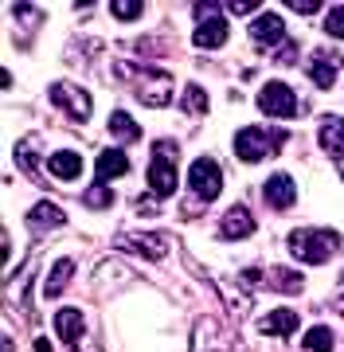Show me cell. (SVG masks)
<instances>
[{
	"label": "cell",
	"mask_w": 344,
	"mask_h": 352,
	"mask_svg": "<svg viewBox=\"0 0 344 352\" xmlns=\"http://www.w3.org/2000/svg\"><path fill=\"white\" fill-rule=\"evenodd\" d=\"M336 251H341V235L329 231V227H297L290 235V254L297 263L321 266V263H329Z\"/></svg>",
	"instance_id": "obj_1"
},
{
	"label": "cell",
	"mask_w": 344,
	"mask_h": 352,
	"mask_svg": "<svg viewBox=\"0 0 344 352\" xmlns=\"http://www.w3.org/2000/svg\"><path fill=\"white\" fill-rule=\"evenodd\" d=\"M282 141H286V133H282V129L246 126V129H239V133H235V157H239L242 164H258V161H266V157L278 149Z\"/></svg>",
	"instance_id": "obj_2"
},
{
	"label": "cell",
	"mask_w": 344,
	"mask_h": 352,
	"mask_svg": "<svg viewBox=\"0 0 344 352\" xmlns=\"http://www.w3.org/2000/svg\"><path fill=\"white\" fill-rule=\"evenodd\" d=\"M149 192L153 196H172L176 192V145L172 141H157L153 157H149Z\"/></svg>",
	"instance_id": "obj_3"
},
{
	"label": "cell",
	"mask_w": 344,
	"mask_h": 352,
	"mask_svg": "<svg viewBox=\"0 0 344 352\" xmlns=\"http://www.w3.org/2000/svg\"><path fill=\"white\" fill-rule=\"evenodd\" d=\"M188 184L200 200H216L223 192V168L216 164V157H196L188 168Z\"/></svg>",
	"instance_id": "obj_4"
},
{
	"label": "cell",
	"mask_w": 344,
	"mask_h": 352,
	"mask_svg": "<svg viewBox=\"0 0 344 352\" xmlns=\"http://www.w3.org/2000/svg\"><path fill=\"white\" fill-rule=\"evenodd\" d=\"M51 102L71 118V122H87L90 110H94L90 94L82 87H75V82H59V87H51Z\"/></svg>",
	"instance_id": "obj_5"
},
{
	"label": "cell",
	"mask_w": 344,
	"mask_h": 352,
	"mask_svg": "<svg viewBox=\"0 0 344 352\" xmlns=\"http://www.w3.org/2000/svg\"><path fill=\"white\" fill-rule=\"evenodd\" d=\"M258 110L270 113V118H293L297 113V98L286 82H266L258 90Z\"/></svg>",
	"instance_id": "obj_6"
},
{
	"label": "cell",
	"mask_w": 344,
	"mask_h": 352,
	"mask_svg": "<svg viewBox=\"0 0 344 352\" xmlns=\"http://www.w3.org/2000/svg\"><path fill=\"white\" fill-rule=\"evenodd\" d=\"M137 98L145 102V106H153V110H161V106H168L172 102V75L168 71H145L137 82Z\"/></svg>",
	"instance_id": "obj_7"
},
{
	"label": "cell",
	"mask_w": 344,
	"mask_h": 352,
	"mask_svg": "<svg viewBox=\"0 0 344 352\" xmlns=\"http://www.w3.org/2000/svg\"><path fill=\"white\" fill-rule=\"evenodd\" d=\"M117 247L122 251H133V254H141V258H165V251H168V239L165 235H149V231H129V235H122L117 239Z\"/></svg>",
	"instance_id": "obj_8"
},
{
	"label": "cell",
	"mask_w": 344,
	"mask_h": 352,
	"mask_svg": "<svg viewBox=\"0 0 344 352\" xmlns=\"http://www.w3.org/2000/svg\"><path fill=\"white\" fill-rule=\"evenodd\" d=\"M336 71H341V55H336V51H329V47L313 51V59H309V78H313V87H317V90H332Z\"/></svg>",
	"instance_id": "obj_9"
},
{
	"label": "cell",
	"mask_w": 344,
	"mask_h": 352,
	"mask_svg": "<svg viewBox=\"0 0 344 352\" xmlns=\"http://www.w3.org/2000/svg\"><path fill=\"white\" fill-rule=\"evenodd\" d=\"M262 200L274 208V212H286V208H293V200H297V188H293V180L286 173H274L262 184Z\"/></svg>",
	"instance_id": "obj_10"
},
{
	"label": "cell",
	"mask_w": 344,
	"mask_h": 352,
	"mask_svg": "<svg viewBox=\"0 0 344 352\" xmlns=\"http://www.w3.org/2000/svg\"><path fill=\"white\" fill-rule=\"evenodd\" d=\"M251 39H255L258 47H278V43H286V24H282L278 12H262L251 24Z\"/></svg>",
	"instance_id": "obj_11"
},
{
	"label": "cell",
	"mask_w": 344,
	"mask_h": 352,
	"mask_svg": "<svg viewBox=\"0 0 344 352\" xmlns=\"http://www.w3.org/2000/svg\"><path fill=\"white\" fill-rule=\"evenodd\" d=\"M192 43L196 47H223L227 43V24H223V16H207V20H200L196 24V32H192Z\"/></svg>",
	"instance_id": "obj_12"
},
{
	"label": "cell",
	"mask_w": 344,
	"mask_h": 352,
	"mask_svg": "<svg viewBox=\"0 0 344 352\" xmlns=\"http://www.w3.org/2000/svg\"><path fill=\"white\" fill-rule=\"evenodd\" d=\"M82 329H87L82 309H59V314H55V333H59V340H63V344H71V349H75L78 340H82Z\"/></svg>",
	"instance_id": "obj_13"
},
{
	"label": "cell",
	"mask_w": 344,
	"mask_h": 352,
	"mask_svg": "<svg viewBox=\"0 0 344 352\" xmlns=\"http://www.w3.org/2000/svg\"><path fill=\"white\" fill-rule=\"evenodd\" d=\"M317 141H321V149L332 153L336 161H344V122L341 118H321V129H317Z\"/></svg>",
	"instance_id": "obj_14"
},
{
	"label": "cell",
	"mask_w": 344,
	"mask_h": 352,
	"mask_svg": "<svg viewBox=\"0 0 344 352\" xmlns=\"http://www.w3.org/2000/svg\"><path fill=\"white\" fill-rule=\"evenodd\" d=\"M255 231V215L246 212V208H231L223 219H219V235L223 239H246Z\"/></svg>",
	"instance_id": "obj_15"
},
{
	"label": "cell",
	"mask_w": 344,
	"mask_h": 352,
	"mask_svg": "<svg viewBox=\"0 0 344 352\" xmlns=\"http://www.w3.org/2000/svg\"><path fill=\"white\" fill-rule=\"evenodd\" d=\"M126 173H129V157H126L122 149H102V153H98V164H94L98 184L114 180V176H126Z\"/></svg>",
	"instance_id": "obj_16"
},
{
	"label": "cell",
	"mask_w": 344,
	"mask_h": 352,
	"mask_svg": "<svg viewBox=\"0 0 344 352\" xmlns=\"http://www.w3.org/2000/svg\"><path fill=\"white\" fill-rule=\"evenodd\" d=\"M297 325H301V321H297L293 309H274V314H266L262 321H258V329H262L266 337H293Z\"/></svg>",
	"instance_id": "obj_17"
},
{
	"label": "cell",
	"mask_w": 344,
	"mask_h": 352,
	"mask_svg": "<svg viewBox=\"0 0 344 352\" xmlns=\"http://www.w3.org/2000/svg\"><path fill=\"white\" fill-rule=\"evenodd\" d=\"M63 223V208L59 204H51V200H39L32 212H27V227L32 231H51V227H59Z\"/></svg>",
	"instance_id": "obj_18"
},
{
	"label": "cell",
	"mask_w": 344,
	"mask_h": 352,
	"mask_svg": "<svg viewBox=\"0 0 344 352\" xmlns=\"http://www.w3.org/2000/svg\"><path fill=\"white\" fill-rule=\"evenodd\" d=\"M47 168H51V176H59V180H78V176H82V157H78V153H71V149L51 153Z\"/></svg>",
	"instance_id": "obj_19"
},
{
	"label": "cell",
	"mask_w": 344,
	"mask_h": 352,
	"mask_svg": "<svg viewBox=\"0 0 344 352\" xmlns=\"http://www.w3.org/2000/svg\"><path fill=\"white\" fill-rule=\"evenodd\" d=\"M71 274H75V263H71V258H59V263L51 266L47 282H43V294H47V298H59L67 289V282H71Z\"/></svg>",
	"instance_id": "obj_20"
},
{
	"label": "cell",
	"mask_w": 344,
	"mask_h": 352,
	"mask_svg": "<svg viewBox=\"0 0 344 352\" xmlns=\"http://www.w3.org/2000/svg\"><path fill=\"white\" fill-rule=\"evenodd\" d=\"M110 133H114L117 141H126V145H133V141L141 138L137 122H133V118H129L126 110H114V113H110Z\"/></svg>",
	"instance_id": "obj_21"
},
{
	"label": "cell",
	"mask_w": 344,
	"mask_h": 352,
	"mask_svg": "<svg viewBox=\"0 0 344 352\" xmlns=\"http://www.w3.org/2000/svg\"><path fill=\"white\" fill-rule=\"evenodd\" d=\"M270 286L282 289V294H301V289H306V282H301V274H297V270H286V266H278V270L270 274Z\"/></svg>",
	"instance_id": "obj_22"
},
{
	"label": "cell",
	"mask_w": 344,
	"mask_h": 352,
	"mask_svg": "<svg viewBox=\"0 0 344 352\" xmlns=\"http://www.w3.org/2000/svg\"><path fill=\"white\" fill-rule=\"evenodd\" d=\"M184 110H188L192 118L207 113V90H204V87H196V82H188V87H184Z\"/></svg>",
	"instance_id": "obj_23"
},
{
	"label": "cell",
	"mask_w": 344,
	"mask_h": 352,
	"mask_svg": "<svg viewBox=\"0 0 344 352\" xmlns=\"http://www.w3.org/2000/svg\"><path fill=\"white\" fill-rule=\"evenodd\" d=\"M332 340H336V337H332V329L313 325V329L306 333V349H309V352H332Z\"/></svg>",
	"instance_id": "obj_24"
},
{
	"label": "cell",
	"mask_w": 344,
	"mask_h": 352,
	"mask_svg": "<svg viewBox=\"0 0 344 352\" xmlns=\"http://www.w3.org/2000/svg\"><path fill=\"white\" fill-rule=\"evenodd\" d=\"M110 12H114L117 20H137V16L145 12V4H141V0H114Z\"/></svg>",
	"instance_id": "obj_25"
},
{
	"label": "cell",
	"mask_w": 344,
	"mask_h": 352,
	"mask_svg": "<svg viewBox=\"0 0 344 352\" xmlns=\"http://www.w3.org/2000/svg\"><path fill=\"white\" fill-rule=\"evenodd\" d=\"M82 200H87V208H110L114 204V192L106 188V184H94V188H87Z\"/></svg>",
	"instance_id": "obj_26"
},
{
	"label": "cell",
	"mask_w": 344,
	"mask_h": 352,
	"mask_svg": "<svg viewBox=\"0 0 344 352\" xmlns=\"http://www.w3.org/2000/svg\"><path fill=\"white\" fill-rule=\"evenodd\" d=\"M325 32L336 39H344V4H332L329 16H325Z\"/></svg>",
	"instance_id": "obj_27"
},
{
	"label": "cell",
	"mask_w": 344,
	"mask_h": 352,
	"mask_svg": "<svg viewBox=\"0 0 344 352\" xmlns=\"http://www.w3.org/2000/svg\"><path fill=\"white\" fill-rule=\"evenodd\" d=\"M255 8H258V0H231V4H223V12H235V16H246Z\"/></svg>",
	"instance_id": "obj_28"
},
{
	"label": "cell",
	"mask_w": 344,
	"mask_h": 352,
	"mask_svg": "<svg viewBox=\"0 0 344 352\" xmlns=\"http://www.w3.org/2000/svg\"><path fill=\"white\" fill-rule=\"evenodd\" d=\"M286 8H293V12H301V16H313L321 4L317 0H286Z\"/></svg>",
	"instance_id": "obj_29"
},
{
	"label": "cell",
	"mask_w": 344,
	"mask_h": 352,
	"mask_svg": "<svg viewBox=\"0 0 344 352\" xmlns=\"http://www.w3.org/2000/svg\"><path fill=\"white\" fill-rule=\"evenodd\" d=\"M16 161H20V168H27V173L36 168V157H32V149H27V145H20V153H16Z\"/></svg>",
	"instance_id": "obj_30"
},
{
	"label": "cell",
	"mask_w": 344,
	"mask_h": 352,
	"mask_svg": "<svg viewBox=\"0 0 344 352\" xmlns=\"http://www.w3.org/2000/svg\"><path fill=\"white\" fill-rule=\"evenodd\" d=\"M258 278H262V270H242V278H239V282H242L246 289H255V286H258Z\"/></svg>",
	"instance_id": "obj_31"
},
{
	"label": "cell",
	"mask_w": 344,
	"mask_h": 352,
	"mask_svg": "<svg viewBox=\"0 0 344 352\" xmlns=\"http://www.w3.org/2000/svg\"><path fill=\"white\" fill-rule=\"evenodd\" d=\"M36 352H51V344L47 340H36Z\"/></svg>",
	"instance_id": "obj_32"
},
{
	"label": "cell",
	"mask_w": 344,
	"mask_h": 352,
	"mask_svg": "<svg viewBox=\"0 0 344 352\" xmlns=\"http://www.w3.org/2000/svg\"><path fill=\"white\" fill-rule=\"evenodd\" d=\"M341 282H344V274H341Z\"/></svg>",
	"instance_id": "obj_33"
},
{
	"label": "cell",
	"mask_w": 344,
	"mask_h": 352,
	"mask_svg": "<svg viewBox=\"0 0 344 352\" xmlns=\"http://www.w3.org/2000/svg\"><path fill=\"white\" fill-rule=\"evenodd\" d=\"M341 168H344V161H341Z\"/></svg>",
	"instance_id": "obj_34"
}]
</instances>
